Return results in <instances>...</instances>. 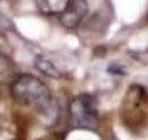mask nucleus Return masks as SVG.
Listing matches in <instances>:
<instances>
[{"instance_id": "1", "label": "nucleus", "mask_w": 148, "mask_h": 140, "mask_svg": "<svg viewBox=\"0 0 148 140\" xmlns=\"http://www.w3.org/2000/svg\"><path fill=\"white\" fill-rule=\"evenodd\" d=\"M11 93L19 103L29 106L47 126H53L58 121L60 108L52 92L39 78L32 74H19L11 84Z\"/></svg>"}, {"instance_id": "2", "label": "nucleus", "mask_w": 148, "mask_h": 140, "mask_svg": "<svg viewBox=\"0 0 148 140\" xmlns=\"http://www.w3.org/2000/svg\"><path fill=\"white\" fill-rule=\"evenodd\" d=\"M69 121L76 129H97L100 116L95 98L89 93L74 97L69 103Z\"/></svg>"}, {"instance_id": "3", "label": "nucleus", "mask_w": 148, "mask_h": 140, "mask_svg": "<svg viewBox=\"0 0 148 140\" xmlns=\"http://www.w3.org/2000/svg\"><path fill=\"white\" fill-rule=\"evenodd\" d=\"M89 13V3L85 0H71L68 8L60 15V23L68 29H76Z\"/></svg>"}, {"instance_id": "4", "label": "nucleus", "mask_w": 148, "mask_h": 140, "mask_svg": "<svg viewBox=\"0 0 148 140\" xmlns=\"http://www.w3.org/2000/svg\"><path fill=\"white\" fill-rule=\"evenodd\" d=\"M71 3V0H36L37 10L42 15L47 16H55L61 15L64 10L68 8V5Z\"/></svg>"}, {"instance_id": "7", "label": "nucleus", "mask_w": 148, "mask_h": 140, "mask_svg": "<svg viewBox=\"0 0 148 140\" xmlns=\"http://www.w3.org/2000/svg\"><path fill=\"white\" fill-rule=\"evenodd\" d=\"M110 73H116V74H121V76H122V74H124V71H122L119 66H111L110 68Z\"/></svg>"}, {"instance_id": "5", "label": "nucleus", "mask_w": 148, "mask_h": 140, "mask_svg": "<svg viewBox=\"0 0 148 140\" xmlns=\"http://www.w3.org/2000/svg\"><path fill=\"white\" fill-rule=\"evenodd\" d=\"M18 78L15 65L5 53L0 52V84H13Z\"/></svg>"}, {"instance_id": "6", "label": "nucleus", "mask_w": 148, "mask_h": 140, "mask_svg": "<svg viewBox=\"0 0 148 140\" xmlns=\"http://www.w3.org/2000/svg\"><path fill=\"white\" fill-rule=\"evenodd\" d=\"M34 63H36V68L39 69V73H42L44 76H47V78H53V79L61 78L60 69L55 66V63L50 61L47 56H42V55L40 56H36Z\"/></svg>"}, {"instance_id": "8", "label": "nucleus", "mask_w": 148, "mask_h": 140, "mask_svg": "<svg viewBox=\"0 0 148 140\" xmlns=\"http://www.w3.org/2000/svg\"><path fill=\"white\" fill-rule=\"evenodd\" d=\"M11 2H15V0H11Z\"/></svg>"}]
</instances>
